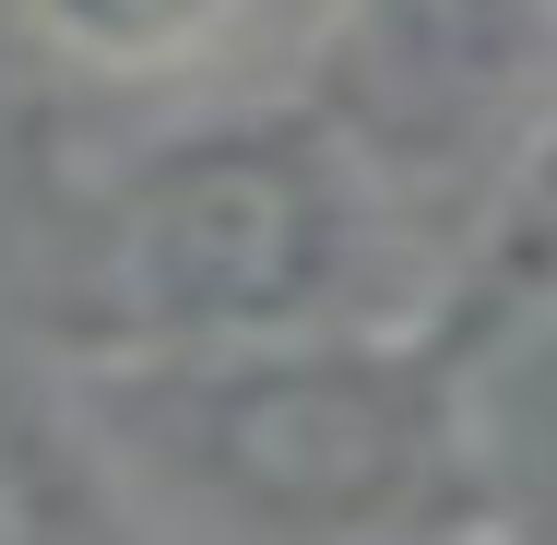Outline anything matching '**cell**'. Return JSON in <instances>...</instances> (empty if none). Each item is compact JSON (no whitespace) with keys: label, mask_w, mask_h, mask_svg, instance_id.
I'll use <instances>...</instances> for the list:
<instances>
[{"label":"cell","mask_w":557,"mask_h":545,"mask_svg":"<svg viewBox=\"0 0 557 545\" xmlns=\"http://www.w3.org/2000/svg\"><path fill=\"white\" fill-rule=\"evenodd\" d=\"M84 438L190 545H486L498 474L474 368L428 321L214 356H96Z\"/></svg>","instance_id":"obj_1"},{"label":"cell","mask_w":557,"mask_h":545,"mask_svg":"<svg viewBox=\"0 0 557 545\" xmlns=\"http://www.w3.org/2000/svg\"><path fill=\"white\" fill-rule=\"evenodd\" d=\"M380 202L392 178L321 96L154 143L108 202L96 356H214L380 321Z\"/></svg>","instance_id":"obj_2"},{"label":"cell","mask_w":557,"mask_h":545,"mask_svg":"<svg viewBox=\"0 0 557 545\" xmlns=\"http://www.w3.org/2000/svg\"><path fill=\"white\" fill-rule=\"evenodd\" d=\"M557 72V0H333L321 108L368 143V166L462 178L510 166V143L546 119Z\"/></svg>","instance_id":"obj_3"},{"label":"cell","mask_w":557,"mask_h":545,"mask_svg":"<svg viewBox=\"0 0 557 545\" xmlns=\"http://www.w3.org/2000/svg\"><path fill=\"white\" fill-rule=\"evenodd\" d=\"M416 321L440 332L462 368H486L522 332H557V108L486 178V202H474V225H462V249L440 261V285H428Z\"/></svg>","instance_id":"obj_4"},{"label":"cell","mask_w":557,"mask_h":545,"mask_svg":"<svg viewBox=\"0 0 557 545\" xmlns=\"http://www.w3.org/2000/svg\"><path fill=\"white\" fill-rule=\"evenodd\" d=\"M261 12H273V0H24V24H36L60 60L108 72V84H154V72H190V60L237 48Z\"/></svg>","instance_id":"obj_5"},{"label":"cell","mask_w":557,"mask_h":545,"mask_svg":"<svg viewBox=\"0 0 557 545\" xmlns=\"http://www.w3.org/2000/svg\"><path fill=\"white\" fill-rule=\"evenodd\" d=\"M0 545H60V498H48V474H36L12 416H0Z\"/></svg>","instance_id":"obj_6"}]
</instances>
